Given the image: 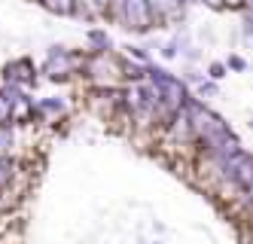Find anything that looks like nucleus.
I'll return each mask as SVG.
<instances>
[{"label": "nucleus", "mask_w": 253, "mask_h": 244, "mask_svg": "<svg viewBox=\"0 0 253 244\" xmlns=\"http://www.w3.org/2000/svg\"><path fill=\"white\" fill-rule=\"evenodd\" d=\"M43 3L49 9H55V12H70L74 9V0H43Z\"/></svg>", "instance_id": "obj_3"}, {"label": "nucleus", "mask_w": 253, "mask_h": 244, "mask_svg": "<svg viewBox=\"0 0 253 244\" xmlns=\"http://www.w3.org/2000/svg\"><path fill=\"white\" fill-rule=\"evenodd\" d=\"M122 18L128 28L150 25V0H122Z\"/></svg>", "instance_id": "obj_2"}, {"label": "nucleus", "mask_w": 253, "mask_h": 244, "mask_svg": "<svg viewBox=\"0 0 253 244\" xmlns=\"http://www.w3.org/2000/svg\"><path fill=\"white\" fill-rule=\"evenodd\" d=\"M220 177L226 180V183H232L238 193H247L250 186H253V156L250 153H235V156H229L223 165H220Z\"/></svg>", "instance_id": "obj_1"}, {"label": "nucleus", "mask_w": 253, "mask_h": 244, "mask_svg": "<svg viewBox=\"0 0 253 244\" xmlns=\"http://www.w3.org/2000/svg\"><path fill=\"white\" fill-rule=\"evenodd\" d=\"M223 73H226V70H223V64H213V67H211V77H213V80H220Z\"/></svg>", "instance_id": "obj_4"}]
</instances>
